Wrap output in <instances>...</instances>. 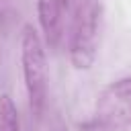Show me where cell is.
Segmentation results:
<instances>
[{
	"mask_svg": "<svg viewBox=\"0 0 131 131\" xmlns=\"http://www.w3.org/2000/svg\"><path fill=\"white\" fill-rule=\"evenodd\" d=\"M18 55H20V72L27 94L29 113L35 123H39L45 115L47 106V47L43 43L41 33L33 25H25L20 29L18 39Z\"/></svg>",
	"mask_w": 131,
	"mask_h": 131,
	"instance_id": "1",
	"label": "cell"
},
{
	"mask_svg": "<svg viewBox=\"0 0 131 131\" xmlns=\"http://www.w3.org/2000/svg\"><path fill=\"white\" fill-rule=\"evenodd\" d=\"M104 2L102 0H82L80 8L68 29L63 51L74 70L86 72L94 66L100 45Z\"/></svg>",
	"mask_w": 131,
	"mask_h": 131,
	"instance_id": "2",
	"label": "cell"
},
{
	"mask_svg": "<svg viewBox=\"0 0 131 131\" xmlns=\"http://www.w3.org/2000/svg\"><path fill=\"white\" fill-rule=\"evenodd\" d=\"M131 127V74L106 84L94 98L92 117L78 131H125Z\"/></svg>",
	"mask_w": 131,
	"mask_h": 131,
	"instance_id": "3",
	"label": "cell"
},
{
	"mask_svg": "<svg viewBox=\"0 0 131 131\" xmlns=\"http://www.w3.org/2000/svg\"><path fill=\"white\" fill-rule=\"evenodd\" d=\"M82 0H37V20L47 49L61 51Z\"/></svg>",
	"mask_w": 131,
	"mask_h": 131,
	"instance_id": "4",
	"label": "cell"
},
{
	"mask_svg": "<svg viewBox=\"0 0 131 131\" xmlns=\"http://www.w3.org/2000/svg\"><path fill=\"white\" fill-rule=\"evenodd\" d=\"M0 131H23L18 108L10 94H0Z\"/></svg>",
	"mask_w": 131,
	"mask_h": 131,
	"instance_id": "5",
	"label": "cell"
},
{
	"mask_svg": "<svg viewBox=\"0 0 131 131\" xmlns=\"http://www.w3.org/2000/svg\"><path fill=\"white\" fill-rule=\"evenodd\" d=\"M10 18H12V2L10 0H0V31L8 29Z\"/></svg>",
	"mask_w": 131,
	"mask_h": 131,
	"instance_id": "6",
	"label": "cell"
},
{
	"mask_svg": "<svg viewBox=\"0 0 131 131\" xmlns=\"http://www.w3.org/2000/svg\"><path fill=\"white\" fill-rule=\"evenodd\" d=\"M57 131H68V129H66V127H59V129H57Z\"/></svg>",
	"mask_w": 131,
	"mask_h": 131,
	"instance_id": "7",
	"label": "cell"
}]
</instances>
